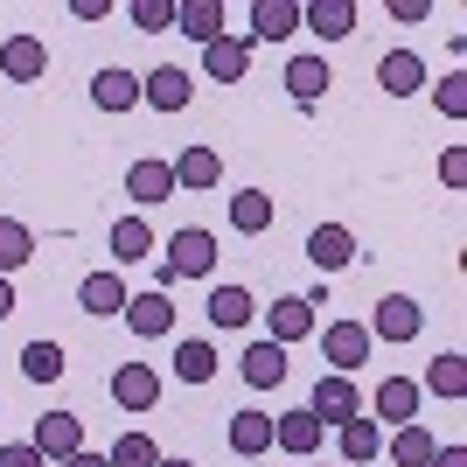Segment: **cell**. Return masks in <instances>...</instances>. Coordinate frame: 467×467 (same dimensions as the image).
I'll list each match as a JSON object with an SVG mask.
<instances>
[{
    "label": "cell",
    "instance_id": "f35d334b",
    "mask_svg": "<svg viewBox=\"0 0 467 467\" xmlns=\"http://www.w3.org/2000/svg\"><path fill=\"white\" fill-rule=\"evenodd\" d=\"M0 467H49V461H42V453L21 440V447H0Z\"/></svg>",
    "mask_w": 467,
    "mask_h": 467
},
{
    "label": "cell",
    "instance_id": "7c38bea8",
    "mask_svg": "<svg viewBox=\"0 0 467 467\" xmlns=\"http://www.w3.org/2000/svg\"><path fill=\"white\" fill-rule=\"evenodd\" d=\"M307 335H314V307L300 300V293H286V300H273V307H265V342L293 349V342H307Z\"/></svg>",
    "mask_w": 467,
    "mask_h": 467
},
{
    "label": "cell",
    "instance_id": "8fae6325",
    "mask_svg": "<svg viewBox=\"0 0 467 467\" xmlns=\"http://www.w3.org/2000/svg\"><path fill=\"white\" fill-rule=\"evenodd\" d=\"M189 98H195V78H189V70H175V63H161V70L140 78V105H154V112H182Z\"/></svg>",
    "mask_w": 467,
    "mask_h": 467
},
{
    "label": "cell",
    "instance_id": "4dcf8cb0",
    "mask_svg": "<svg viewBox=\"0 0 467 467\" xmlns=\"http://www.w3.org/2000/svg\"><path fill=\"white\" fill-rule=\"evenodd\" d=\"M432 447H440V440H432V432L411 419V426L390 432V467H426V461H432Z\"/></svg>",
    "mask_w": 467,
    "mask_h": 467
},
{
    "label": "cell",
    "instance_id": "4316f807",
    "mask_svg": "<svg viewBox=\"0 0 467 467\" xmlns=\"http://www.w3.org/2000/svg\"><path fill=\"white\" fill-rule=\"evenodd\" d=\"M202 314H210V328H244V321L258 314V300L244 286H210V307Z\"/></svg>",
    "mask_w": 467,
    "mask_h": 467
},
{
    "label": "cell",
    "instance_id": "7402d4cb",
    "mask_svg": "<svg viewBox=\"0 0 467 467\" xmlns=\"http://www.w3.org/2000/svg\"><path fill=\"white\" fill-rule=\"evenodd\" d=\"M335 447H342L349 467H370L377 453H384V426H377V419H349V426H335Z\"/></svg>",
    "mask_w": 467,
    "mask_h": 467
},
{
    "label": "cell",
    "instance_id": "83f0119b",
    "mask_svg": "<svg viewBox=\"0 0 467 467\" xmlns=\"http://www.w3.org/2000/svg\"><path fill=\"white\" fill-rule=\"evenodd\" d=\"M28 258H36V231L21 216H0V279H15Z\"/></svg>",
    "mask_w": 467,
    "mask_h": 467
},
{
    "label": "cell",
    "instance_id": "7bdbcfd3",
    "mask_svg": "<svg viewBox=\"0 0 467 467\" xmlns=\"http://www.w3.org/2000/svg\"><path fill=\"white\" fill-rule=\"evenodd\" d=\"M15 314V279H0V321Z\"/></svg>",
    "mask_w": 467,
    "mask_h": 467
},
{
    "label": "cell",
    "instance_id": "d6a6232c",
    "mask_svg": "<svg viewBox=\"0 0 467 467\" xmlns=\"http://www.w3.org/2000/svg\"><path fill=\"white\" fill-rule=\"evenodd\" d=\"M21 377H28V384H57L63 377V342H28V349H21Z\"/></svg>",
    "mask_w": 467,
    "mask_h": 467
},
{
    "label": "cell",
    "instance_id": "9c48e42d",
    "mask_svg": "<svg viewBox=\"0 0 467 467\" xmlns=\"http://www.w3.org/2000/svg\"><path fill=\"white\" fill-rule=\"evenodd\" d=\"M42 70H49V42L42 36H7L0 42V78L7 84H36Z\"/></svg>",
    "mask_w": 467,
    "mask_h": 467
},
{
    "label": "cell",
    "instance_id": "d6986e66",
    "mask_svg": "<svg viewBox=\"0 0 467 467\" xmlns=\"http://www.w3.org/2000/svg\"><path fill=\"white\" fill-rule=\"evenodd\" d=\"M237 370H244V384H252V390H273V384H286V349L258 335L252 349L237 356Z\"/></svg>",
    "mask_w": 467,
    "mask_h": 467
},
{
    "label": "cell",
    "instance_id": "3957f363",
    "mask_svg": "<svg viewBox=\"0 0 467 467\" xmlns=\"http://www.w3.org/2000/svg\"><path fill=\"white\" fill-rule=\"evenodd\" d=\"M307 411L321 419V426H349V419H363V390H356V377H335V370H321V384H314Z\"/></svg>",
    "mask_w": 467,
    "mask_h": 467
},
{
    "label": "cell",
    "instance_id": "e0dca14e",
    "mask_svg": "<svg viewBox=\"0 0 467 467\" xmlns=\"http://www.w3.org/2000/svg\"><path fill=\"white\" fill-rule=\"evenodd\" d=\"M168 168H175V189H216V182H223V154H216V147H202V140H195V147H182Z\"/></svg>",
    "mask_w": 467,
    "mask_h": 467
},
{
    "label": "cell",
    "instance_id": "8992f818",
    "mask_svg": "<svg viewBox=\"0 0 467 467\" xmlns=\"http://www.w3.org/2000/svg\"><path fill=\"white\" fill-rule=\"evenodd\" d=\"M321 440H328V426H321L307 405H300V411H279V419H273V447L293 453V461H314V453H321Z\"/></svg>",
    "mask_w": 467,
    "mask_h": 467
},
{
    "label": "cell",
    "instance_id": "9a60e30c",
    "mask_svg": "<svg viewBox=\"0 0 467 467\" xmlns=\"http://www.w3.org/2000/svg\"><path fill=\"white\" fill-rule=\"evenodd\" d=\"M202 70H210V84H244V70H252V42H244V36H216L210 49H202Z\"/></svg>",
    "mask_w": 467,
    "mask_h": 467
},
{
    "label": "cell",
    "instance_id": "836d02e7",
    "mask_svg": "<svg viewBox=\"0 0 467 467\" xmlns=\"http://www.w3.org/2000/svg\"><path fill=\"white\" fill-rule=\"evenodd\" d=\"M175 377H182V384H210V377H216V349H210V342H182V349H175Z\"/></svg>",
    "mask_w": 467,
    "mask_h": 467
},
{
    "label": "cell",
    "instance_id": "f1b7e54d",
    "mask_svg": "<svg viewBox=\"0 0 467 467\" xmlns=\"http://www.w3.org/2000/svg\"><path fill=\"white\" fill-rule=\"evenodd\" d=\"M265 447H273V419H265V411H237L231 419V453L237 461H258Z\"/></svg>",
    "mask_w": 467,
    "mask_h": 467
},
{
    "label": "cell",
    "instance_id": "d590c367",
    "mask_svg": "<svg viewBox=\"0 0 467 467\" xmlns=\"http://www.w3.org/2000/svg\"><path fill=\"white\" fill-rule=\"evenodd\" d=\"M126 15H133V28H147V36H161V28H175V0H133Z\"/></svg>",
    "mask_w": 467,
    "mask_h": 467
},
{
    "label": "cell",
    "instance_id": "e575fe53",
    "mask_svg": "<svg viewBox=\"0 0 467 467\" xmlns=\"http://www.w3.org/2000/svg\"><path fill=\"white\" fill-rule=\"evenodd\" d=\"M105 461H112V467H161V447L147 440V432H119Z\"/></svg>",
    "mask_w": 467,
    "mask_h": 467
},
{
    "label": "cell",
    "instance_id": "30bf717a",
    "mask_svg": "<svg viewBox=\"0 0 467 467\" xmlns=\"http://www.w3.org/2000/svg\"><path fill=\"white\" fill-rule=\"evenodd\" d=\"M307 258L321 265V273H349L356 265V231L349 223H314L307 231Z\"/></svg>",
    "mask_w": 467,
    "mask_h": 467
},
{
    "label": "cell",
    "instance_id": "8d00e7d4",
    "mask_svg": "<svg viewBox=\"0 0 467 467\" xmlns=\"http://www.w3.org/2000/svg\"><path fill=\"white\" fill-rule=\"evenodd\" d=\"M432 98H440V112H447V119H467V78H461V70H447Z\"/></svg>",
    "mask_w": 467,
    "mask_h": 467
},
{
    "label": "cell",
    "instance_id": "ffe728a7",
    "mask_svg": "<svg viewBox=\"0 0 467 467\" xmlns=\"http://www.w3.org/2000/svg\"><path fill=\"white\" fill-rule=\"evenodd\" d=\"M328 84H335L328 57H293V63H286V91H293V105H321V98H328Z\"/></svg>",
    "mask_w": 467,
    "mask_h": 467
},
{
    "label": "cell",
    "instance_id": "6da1fadb",
    "mask_svg": "<svg viewBox=\"0 0 467 467\" xmlns=\"http://www.w3.org/2000/svg\"><path fill=\"white\" fill-rule=\"evenodd\" d=\"M363 328H370V342H419V335H426V307H419L411 293H384Z\"/></svg>",
    "mask_w": 467,
    "mask_h": 467
},
{
    "label": "cell",
    "instance_id": "1f68e13d",
    "mask_svg": "<svg viewBox=\"0 0 467 467\" xmlns=\"http://www.w3.org/2000/svg\"><path fill=\"white\" fill-rule=\"evenodd\" d=\"M426 390H432V398H467V356L447 349V356L426 370Z\"/></svg>",
    "mask_w": 467,
    "mask_h": 467
},
{
    "label": "cell",
    "instance_id": "60d3db41",
    "mask_svg": "<svg viewBox=\"0 0 467 467\" xmlns=\"http://www.w3.org/2000/svg\"><path fill=\"white\" fill-rule=\"evenodd\" d=\"M426 467H467V447H432Z\"/></svg>",
    "mask_w": 467,
    "mask_h": 467
},
{
    "label": "cell",
    "instance_id": "f546056e",
    "mask_svg": "<svg viewBox=\"0 0 467 467\" xmlns=\"http://www.w3.org/2000/svg\"><path fill=\"white\" fill-rule=\"evenodd\" d=\"M112 258H119V265L154 258V231H147V216H119V223H112Z\"/></svg>",
    "mask_w": 467,
    "mask_h": 467
},
{
    "label": "cell",
    "instance_id": "d4e9b609",
    "mask_svg": "<svg viewBox=\"0 0 467 467\" xmlns=\"http://www.w3.org/2000/svg\"><path fill=\"white\" fill-rule=\"evenodd\" d=\"M293 28H300V7H293V0H258L252 7V36L244 42H286Z\"/></svg>",
    "mask_w": 467,
    "mask_h": 467
},
{
    "label": "cell",
    "instance_id": "603a6c76",
    "mask_svg": "<svg viewBox=\"0 0 467 467\" xmlns=\"http://www.w3.org/2000/svg\"><path fill=\"white\" fill-rule=\"evenodd\" d=\"M78 307L98 314V321H105V314H126V279H119V273H84Z\"/></svg>",
    "mask_w": 467,
    "mask_h": 467
},
{
    "label": "cell",
    "instance_id": "52a82bcc",
    "mask_svg": "<svg viewBox=\"0 0 467 467\" xmlns=\"http://www.w3.org/2000/svg\"><path fill=\"white\" fill-rule=\"evenodd\" d=\"M112 405L119 411H154L161 405V370L154 363H119L112 370Z\"/></svg>",
    "mask_w": 467,
    "mask_h": 467
},
{
    "label": "cell",
    "instance_id": "cb8c5ba5",
    "mask_svg": "<svg viewBox=\"0 0 467 467\" xmlns=\"http://www.w3.org/2000/svg\"><path fill=\"white\" fill-rule=\"evenodd\" d=\"M175 28L210 49V42L223 36V0H175Z\"/></svg>",
    "mask_w": 467,
    "mask_h": 467
},
{
    "label": "cell",
    "instance_id": "4fadbf2b",
    "mask_svg": "<svg viewBox=\"0 0 467 467\" xmlns=\"http://www.w3.org/2000/svg\"><path fill=\"white\" fill-rule=\"evenodd\" d=\"M377 426H411V419H419V384H411V377H384V384H377Z\"/></svg>",
    "mask_w": 467,
    "mask_h": 467
},
{
    "label": "cell",
    "instance_id": "74e56055",
    "mask_svg": "<svg viewBox=\"0 0 467 467\" xmlns=\"http://www.w3.org/2000/svg\"><path fill=\"white\" fill-rule=\"evenodd\" d=\"M440 182H447V189H467V147H447V154H440Z\"/></svg>",
    "mask_w": 467,
    "mask_h": 467
},
{
    "label": "cell",
    "instance_id": "b9f144b4",
    "mask_svg": "<svg viewBox=\"0 0 467 467\" xmlns=\"http://www.w3.org/2000/svg\"><path fill=\"white\" fill-rule=\"evenodd\" d=\"M63 467H112V461H105V453H91V447H84V453H70V461H63Z\"/></svg>",
    "mask_w": 467,
    "mask_h": 467
},
{
    "label": "cell",
    "instance_id": "7a4b0ae2",
    "mask_svg": "<svg viewBox=\"0 0 467 467\" xmlns=\"http://www.w3.org/2000/svg\"><path fill=\"white\" fill-rule=\"evenodd\" d=\"M370 328H363V321H328V328H321V356H328V370L335 377H356L363 370V363H370Z\"/></svg>",
    "mask_w": 467,
    "mask_h": 467
},
{
    "label": "cell",
    "instance_id": "5bb4252c",
    "mask_svg": "<svg viewBox=\"0 0 467 467\" xmlns=\"http://www.w3.org/2000/svg\"><path fill=\"white\" fill-rule=\"evenodd\" d=\"M91 105L98 112H133L140 105V78L126 70V63H105V70L91 78Z\"/></svg>",
    "mask_w": 467,
    "mask_h": 467
},
{
    "label": "cell",
    "instance_id": "ee69618b",
    "mask_svg": "<svg viewBox=\"0 0 467 467\" xmlns=\"http://www.w3.org/2000/svg\"><path fill=\"white\" fill-rule=\"evenodd\" d=\"M161 467H195V461H182V453H168V461H161Z\"/></svg>",
    "mask_w": 467,
    "mask_h": 467
},
{
    "label": "cell",
    "instance_id": "484cf974",
    "mask_svg": "<svg viewBox=\"0 0 467 467\" xmlns=\"http://www.w3.org/2000/svg\"><path fill=\"white\" fill-rule=\"evenodd\" d=\"M231 231H237V237L273 231V195H265V189H237V195H231Z\"/></svg>",
    "mask_w": 467,
    "mask_h": 467
},
{
    "label": "cell",
    "instance_id": "5b68a950",
    "mask_svg": "<svg viewBox=\"0 0 467 467\" xmlns=\"http://www.w3.org/2000/svg\"><path fill=\"white\" fill-rule=\"evenodd\" d=\"M161 265H168L175 279H210V273H216V237L189 223V231L168 237V258H161Z\"/></svg>",
    "mask_w": 467,
    "mask_h": 467
},
{
    "label": "cell",
    "instance_id": "ab89813d",
    "mask_svg": "<svg viewBox=\"0 0 467 467\" xmlns=\"http://www.w3.org/2000/svg\"><path fill=\"white\" fill-rule=\"evenodd\" d=\"M390 15H398V21H426L432 0H390Z\"/></svg>",
    "mask_w": 467,
    "mask_h": 467
},
{
    "label": "cell",
    "instance_id": "277c9868",
    "mask_svg": "<svg viewBox=\"0 0 467 467\" xmlns=\"http://www.w3.org/2000/svg\"><path fill=\"white\" fill-rule=\"evenodd\" d=\"M28 447L42 453V461H70V453H84V419L78 411H42L36 419V432H28Z\"/></svg>",
    "mask_w": 467,
    "mask_h": 467
},
{
    "label": "cell",
    "instance_id": "ac0fdd59",
    "mask_svg": "<svg viewBox=\"0 0 467 467\" xmlns=\"http://www.w3.org/2000/svg\"><path fill=\"white\" fill-rule=\"evenodd\" d=\"M126 195H133L140 210L168 202V195H175V168H168V161H133V168H126Z\"/></svg>",
    "mask_w": 467,
    "mask_h": 467
},
{
    "label": "cell",
    "instance_id": "44dd1931",
    "mask_svg": "<svg viewBox=\"0 0 467 467\" xmlns=\"http://www.w3.org/2000/svg\"><path fill=\"white\" fill-rule=\"evenodd\" d=\"M300 28H314L321 42L356 36V0H314V7H300Z\"/></svg>",
    "mask_w": 467,
    "mask_h": 467
},
{
    "label": "cell",
    "instance_id": "ba28073f",
    "mask_svg": "<svg viewBox=\"0 0 467 467\" xmlns=\"http://www.w3.org/2000/svg\"><path fill=\"white\" fill-rule=\"evenodd\" d=\"M126 328L140 335V342H161V335L175 328V300H168V293H126Z\"/></svg>",
    "mask_w": 467,
    "mask_h": 467
},
{
    "label": "cell",
    "instance_id": "2e32d148",
    "mask_svg": "<svg viewBox=\"0 0 467 467\" xmlns=\"http://www.w3.org/2000/svg\"><path fill=\"white\" fill-rule=\"evenodd\" d=\"M377 84H384L390 98H419L426 91V57H419V49H390V57L377 63Z\"/></svg>",
    "mask_w": 467,
    "mask_h": 467
}]
</instances>
